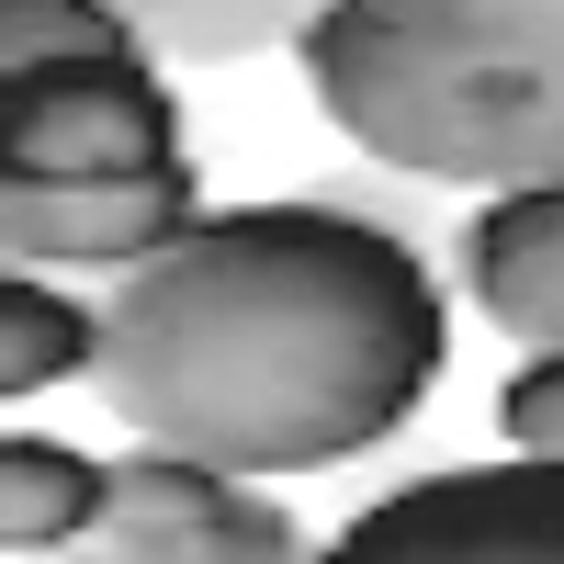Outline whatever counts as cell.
I'll list each match as a JSON object with an SVG mask.
<instances>
[{
    "mask_svg": "<svg viewBox=\"0 0 564 564\" xmlns=\"http://www.w3.org/2000/svg\"><path fill=\"white\" fill-rule=\"evenodd\" d=\"M452 361V282L430 249L327 204H215L159 260L102 282L90 395L124 441L215 475H305L395 441Z\"/></svg>",
    "mask_w": 564,
    "mask_h": 564,
    "instance_id": "6da1fadb",
    "label": "cell"
},
{
    "mask_svg": "<svg viewBox=\"0 0 564 564\" xmlns=\"http://www.w3.org/2000/svg\"><path fill=\"white\" fill-rule=\"evenodd\" d=\"M294 68L372 170L475 204L564 181V0H327Z\"/></svg>",
    "mask_w": 564,
    "mask_h": 564,
    "instance_id": "7a4b0ae2",
    "label": "cell"
},
{
    "mask_svg": "<svg viewBox=\"0 0 564 564\" xmlns=\"http://www.w3.org/2000/svg\"><path fill=\"white\" fill-rule=\"evenodd\" d=\"M170 159L193 148H181V90L148 45L0 68V181H135Z\"/></svg>",
    "mask_w": 564,
    "mask_h": 564,
    "instance_id": "3957f363",
    "label": "cell"
},
{
    "mask_svg": "<svg viewBox=\"0 0 564 564\" xmlns=\"http://www.w3.org/2000/svg\"><path fill=\"white\" fill-rule=\"evenodd\" d=\"M316 564H564V463H441L350 508Z\"/></svg>",
    "mask_w": 564,
    "mask_h": 564,
    "instance_id": "277c9868",
    "label": "cell"
},
{
    "mask_svg": "<svg viewBox=\"0 0 564 564\" xmlns=\"http://www.w3.org/2000/svg\"><path fill=\"white\" fill-rule=\"evenodd\" d=\"M45 564H316L305 520L260 475H215L181 452H113V508Z\"/></svg>",
    "mask_w": 564,
    "mask_h": 564,
    "instance_id": "5b68a950",
    "label": "cell"
},
{
    "mask_svg": "<svg viewBox=\"0 0 564 564\" xmlns=\"http://www.w3.org/2000/svg\"><path fill=\"white\" fill-rule=\"evenodd\" d=\"M181 226H204L193 159L135 170V181H0V260L12 271H102L124 282L135 260H159Z\"/></svg>",
    "mask_w": 564,
    "mask_h": 564,
    "instance_id": "8992f818",
    "label": "cell"
},
{
    "mask_svg": "<svg viewBox=\"0 0 564 564\" xmlns=\"http://www.w3.org/2000/svg\"><path fill=\"white\" fill-rule=\"evenodd\" d=\"M452 271L475 316L520 350H564V181H531V193H486L452 238Z\"/></svg>",
    "mask_w": 564,
    "mask_h": 564,
    "instance_id": "52a82bcc",
    "label": "cell"
},
{
    "mask_svg": "<svg viewBox=\"0 0 564 564\" xmlns=\"http://www.w3.org/2000/svg\"><path fill=\"white\" fill-rule=\"evenodd\" d=\"M102 508H113V463L102 452H79L57 430H12L0 441V542L23 564L68 553L79 531H102Z\"/></svg>",
    "mask_w": 564,
    "mask_h": 564,
    "instance_id": "ba28073f",
    "label": "cell"
},
{
    "mask_svg": "<svg viewBox=\"0 0 564 564\" xmlns=\"http://www.w3.org/2000/svg\"><path fill=\"white\" fill-rule=\"evenodd\" d=\"M159 68H249V57H305L327 0H113Z\"/></svg>",
    "mask_w": 564,
    "mask_h": 564,
    "instance_id": "9c48e42d",
    "label": "cell"
},
{
    "mask_svg": "<svg viewBox=\"0 0 564 564\" xmlns=\"http://www.w3.org/2000/svg\"><path fill=\"white\" fill-rule=\"evenodd\" d=\"M102 361V294H68L57 271H0V395L34 406L57 384H90Z\"/></svg>",
    "mask_w": 564,
    "mask_h": 564,
    "instance_id": "30bf717a",
    "label": "cell"
},
{
    "mask_svg": "<svg viewBox=\"0 0 564 564\" xmlns=\"http://www.w3.org/2000/svg\"><path fill=\"white\" fill-rule=\"evenodd\" d=\"M135 23L113 0H0V68H45V57H124Z\"/></svg>",
    "mask_w": 564,
    "mask_h": 564,
    "instance_id": "8fae6325",
    "label": "cell"
},
{
    "mask_svg": "<svg viewBox=\"0 0 564 564\" xmlns=\"http://www.w3.org/2000/svg\"><path fill=\"white\" fill-rule=\"evenodd\" d=\"M497 430H508V452L564 463V350H520V361H508V384H497Z\"/></svg>",
    "mask_w": 564,
    "mask_h": 564,
    "instance_id": "7c38bea8",
    "label": "cell"
},
{
    "mask_svg": "<svg viewBox=\"0 0 564 564\" xmlns=\"http://www.w3.org/2000/svg\"><path fill=\"white\" fill-rule=\"evenodd\" d=\"M327 204H350V215H372L384 238H406V249H430L441 260V204H430V181H406V170H339V181H316Z\"/></svg>",
    "mask_w": 564,
    "mask_h": 564,
    "instance_id": "4fadbf2b",
    "label": "cell"
}]
</instances>
